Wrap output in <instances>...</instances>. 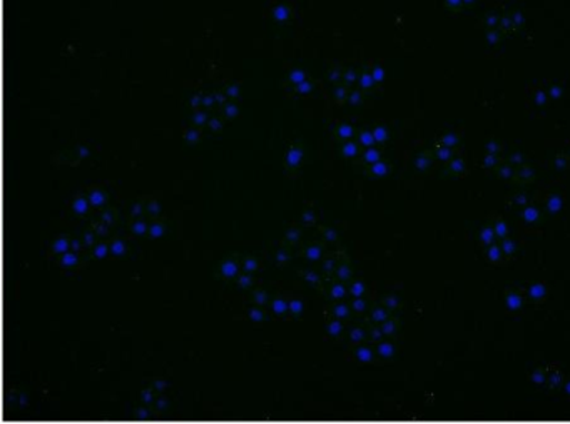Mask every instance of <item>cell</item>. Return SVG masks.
I'll use <instances>...</instances> for the list:
<instances>
[{
	"label": "cell",
	"instance_id": "cell-1",
	"mask_svg": "<svg viewBox=\"0 0 570 424\" xmlns=\"http://www.w3.org/2000/svg\"><path fill=\"white\" fill-rule=\"evenodd\" d=\"M303 152L299 149H292L288 154V164L289 166H298L299 160H302Z\"/></svg>",
	"mask_w": 570,
	"mask_h": 424
},
{
	"label": "cell",
	"instance_id": "cell-2",
	"mask_svg": "<svg viewBox=\"0 0 570 424\" xmlns=\"http://www.w3.org/2000/svg\"><path fill=\"white\" fill-rule=\"evenodd\" d=\"M236 273H238V266H236L235 263L223 264V274H225V276L232 277L235 276Z\"/></svg>",
	"mask_w": 570,
	"mask_h": 424
},
{
	"label": "cell",
	"instance_id": "cell-3",
	"mask_svg": "<svg viewBox=\"0 0 570 424\" xmlns=\"http://www.w3.org/2000/svg\"><path fill=\"white\" fill-rule=\"evenodd\" d=\"M105 194L99 193V190H96V193L91 194V203L96 204V206H101V204L105 203Z\"/></svg>",
	"mask_w": 570,
	"mask_h": 424
},
{
	"label": "cell",
	"instance_id": "cell-4",
	"mask_svg": "<svg viewBox=\"0 0 570 424\" xmlns=\"http://www.w3.org/2000/svg\"><path fill=\"white\" fill-rule=\"evenodd\" d=\"M273 309H275V313L282 314L285 313L286 309H288V306H286L285 300L276 299L275 304H273Z\"/></svg>",
	"mask_w": 570,
	"mask_h": 424
},
{
	"label": "cell",
	"instance_id": "cell-5",
	"mask_svg": "<svg viewBox=\"0 0 570 424\" xmlns=\"http://www.w3.org/2000/svg\"><path fill=\"white\" fill-rule=\"evenodd\" d=\"M75 209H76V213L85 214L86 210H88V203H86L85 199L76 200Z\"/></svg>",
	"mask_w": 570,
	"mask_h": 424
},
{
	"label": "cell",
	"instance_id": "cell-6",
	"mask_svg": "<svg viewBox=\"0 0 570 424\" xmlns=\"http://www.w3.org/2000/svg\"><path fill=\"white\" fill-rule=\"evenodd\" d=\"M68 240L65 239L58 240V243L55 244L56 253H66V250H68Z\"/></svg>",
	"mask_w": 570,
	"mask_h": 424
},
{
	"label": "cell",
	"instance_id": "cell-7",
	"mask_svg": "<svg viewBox=\"0 0 570 424\" xmlns=\"http://www.w3.org/2000/svg\"><path fill=\"white\" fill-rule=\"evenodd\" d=\"M112 253H115L116 256H122V254H125V244H122L121 240H116L115 246H112Z\"/></svg>",
	"mask_w": 570,
	"mask_h": 424
},
{
	"label": "cell",
	"instance_id": "cell-8",
	"mask_svg": "<svg viewBox=\"0 0 570 424\" xmlns=\"http://www.w3.org/2000/svg\"><path fill=\"white\" fill-rule=\"evenodd\" d=\"M62 263H65L66 266H75V264L78 263V256H75V254H66Z\"/></svg>",
	"mask_w": 570,
	"mask_h": 424
},
{
	"label": "cell",
	"instance_id": "cell-9",
	"mask_svg": "<svg viewBox=\"0 0 570 424\" xmlns=\"http://www.w3.org/2000/svg\"><path fill=\"white\" fill-rule=\"evenodd\" d=\"M96 256H98L99 259L108 256V246H106V244H101V246L96 247Z\"/></svg>",
	"mask_w": 570,
	"mask_h": 424
},
{
	"label": "cell",
	"instance_id": "cell-10",
	"mask_svg": "<svg viewBox=\"0 0 570 424\" xmlns=\"http://www.w3.org/2000/svg\"><path fill=\"white\" fill-rule=\"evenodd\" d=\"M320 254H322V250H320V247H309V249H308L309 259H318Z\"/></svg>",
	"mask_w": 570,
	"mask_h": 424
},
{
	"label": "cell",
	"instance_id": "cell-11",
	"mask_svg": "<svg viewBox=\"0 0 570 424\" xmlns=\"http://www.w3.org/2000/svg\"><path fill=\"white\" fill-rule=\"evenodd\" d=\"M148 226L145 223L135 224V233L136 234H145Z\"/></svg>",
	"mask_w": 570,
	"mask_h": 424
},
{
	"label": "cell",
	"instance_id": "cell-12",
	"mask_svg": "<svg viewBox=\"0 0 570 424\" xmlns=\"http://www.w3.org/2000/svg\"><path fill=\"white\" fill-rule=\"evenodd\" d=\"M289 307H292L293 313H302L303 310V304L299 300H293Z\"/></svg>",
	"mask_w": 570,
	"mask_h": 424
},
{
	"label": "cell",
	"instance_id": "cell-13",
	"mask_svg": "<svg viewBox=\"0 0 570 424\" xmlns=\"http://www.w3.org/2000/svg\"><path fill=\"white\" fill-rule=\"evenodd\" d=\"M151 234H153V237L161 236V234H163V226H158V224H156V226H153Z\"/></svg>",
	"mask_w": 570,
	"mask_h": 424
},
{
	"label": "cell",
	"instance_id": "cell-14",
	"mask_svg": "<svg viewBox=\"0 0 570 424\" xmlns=\"http://www.w3.org/2000/svg\"><path fill=\"white\" fill-rule=\"evenodd\" d=\"M252 317L255 321H262L263 319V313L259 309H253L252 310Z\"/></svg>",
	"mask_w": 570,
	"mask_h": 424
},
{
	"label": "cell",
	"instance_id": "cell-15",
	"mask_svg": "<svg viewBox=\"0 0 570 424\" xmlns=\"http://www.w3.org/2000/svg\"><path fill=\"white\" fill-rule=\"evenodd\" d=\"M246 270H255L256 269V263L253 259H249L248 263L245 264Z\"/></svg>",
	"mask_w": 570,
	"mask_h": 424
},
{
	"label": "cell",
	"instance_id": "cell-16",
	"mask_svg": "<svg viewBox=\"0 0 570 424\" xmlns=\"http://www.w3.org/2000/svg\"><path fill=\"white\" fill-rule=\"evenodd\" d=\"M249 283H252V279H249L248 276L242 277V280H239V284H242V286H249Z\"/></svg>",
	"mask_w": 570,
	"mask_h": 424
},
{
	"label": "cell",
	"instance_id": "cell-17",
	"mask_svg": "<svg viewBox=\"0 0 570 424\" xmlns=\"http://www.w3.org/2000/svg\"><path fill=\"white\" fill-rule=\"evenodd\" d=\"M330 331H332L333 334L338 333L340 324L338 323L332 324V326H330Z\"/></svg>",
	"mask_w": 570,
	"mask_h": 424
},
{
	"label": "cell",
	"instance_id": "cell-18",
	"mask_svg": "<svg viewBox=\"0 0 570 424\" xmlns=\"http://www.w3.org/2000/svg\"><path fill=\"white\" fill-rule=\"evenodd\" d=\"M333 294H335L336 297H342V294H343L342 287H335V289H333Z\"/></svg>",
	"mask_w": 570,
	"mask_h": 424
},
{
	"label": "cell",
	"instance_id": "cell-19",
	"mask_svg": "<svg viewBox=\"0 0 570 424\" xmlns=\"http://www.w3.org/2000/svg\"><path fill=\"white\" fill-rule=\"evenodd\" d=\"M256 300H258V303H265V300H266L265 294L259 293L258 296H256Z\"/></svg>",
	"mask_w": 570,
	"mask_h": 424
},
{
	"label": "cell",
	"instance_id": "cell-20",
	"mask_svg": "<svg viewBox=\"0 0 570 424\" xmlns=\"http://www.w3.org/2000/svg\"><path fill=\"white\" fill-rule=\"evenodd\" d=\"M306 279L312 280V283H315L316 276L313 273H309L308 276H306Z\"/></svg>",
	"mask_w": 570,
	"mask_h": 424
},
{
	"label": "cell",
	"instance_id": "cell-21",
	"mask_svg": "<svg viewBox=\"0 0 570 424\" xmlns=\"http://www.w3.org/2000/svg\"><path fill=\"white\" fill-rule=\"evenodd\" d=\"M151 210H153V213H158V210H159V206H158V204H156V203H155V204H153V206H151Z\"/></svg>",
	"mask_w": 570,
	"mask_h": 424
},
{
	"label": "cell",
	"instance_id": "cell-22",
	"mask_svg": "<svg viewBox=\"0 0 570 424\" xmlns=\"http://www.w3.org/2000/svg\"><path fill=\"white\" fill-rule=\"evenodd\" d=\"M345 152L346 154H353V152H355V149H353V146H350V147H346Z\"/></svg>",
	"mask_w": 570,
	"mask_h": 424
},
{
	"label": "cell",
	"instance_id": "cell-23",
	"mask_svg": "<svg viewBox=\"0 0 570 424\" xmlns=\"http://www.w3.org/2000/svg\"><path fill=\"white\" fill-rule=\"evenodd\" d=\"M196 136H198V134L191 132V134H189L188 139L189 140H196Z\"/></svg>",
	"mask_w": 570,
	"mask_h": 424
},
{
	"label": "cell",
	"instance_id": "cell-24",
	"mask_svg": "<svg viewBox=\"0 0 570 424\" xmlns=\"http://www.w3.org/2000/svg\"><path fill=\"white\" fill-rule=\"evenodd\" d=\"M336 313H338L340 316H343V314H345V307H338V310H336Z\"/></svg>",
	"mask_w": 570,
	"mask_h": 424
},
{
	"label": "cell",
	"instance_id": "cell-25",
	"mask_svg": "<svg viewBox=\"0 0 570 424\" xmlns=\"http://www.w3.org/2000/svg\"><path fill=\"white\" fill-rule=\"evenodd\" d=\"M132 213H135V214L141 213V206H136L135 209H132Z\"/></svg>",
	"mask_w": 570,
	"mask_h": 424
},
{
	"label": "cell",
	"instance_id": "cell-26",
	"mask_svg": "<svg viewBox=\"0 0 570 424\" xmlns=\"http://www.w3.org/2000/svg\"><path fill=\"white\" fill-rule=\"evenodd\" d=\"M285 259H286V254L279 253L278 260H285Z\"/></svg>",
	"mask_w": 570,
	"mask_h": 424
},
{
	"label": "cell",
	"instance_id": "cell-27",
	"mask_svg": "<svg viewBox=\"0 0 570 424\" xmlns=\"http://www.w3.org/2000/svg\"><path fill=\"white\" fill-rule=\"evenodd\" d=\"M105 220H108V223H111L112 217L109 216V214H105Z\"/></svg>",
	"mask_w": 570,
	"mask_h": 424
},
{
	"label": "cell",
	"instance_id": "cell-28",
	"mask_svg": "<svg viewBox=\"0 0 570 424\" xmlns=\"http://www.w3.org/2000/svg\"><path fill=\"white\" fill-rule=\"evenodd\" d=\"M312 219H313V214H306L305 220H312Z\"/></svg>",
	"mask_w": 570,
	"mask_h": 424
},
{
	"label": "cell",
	"instance_id": "cell-29",
	"mask_svg": "<svg viewBox=\"0 0 570 424\" xmlns=\"http://www.w3.org/2000/svg\"><path fill=\"white\" fill-rule=\"evenodd\" d=\"M145 400L146 401H151V394L145 393Z\"/></svg>",
	"mask_w": 570,
	"mask_h": 424
},
{
	"label": "cell",
	"instance_id": "cell-30",
	"mask_svg": "<svg viewBox=\"0 0 570 424\" xmlns=\"http://www.w3.org/2000/svg\"><path fill=\"white\" fill-rule=\"evenodd\" d=\"M86 240H88V243H92V236H91V234H88V236H86Z\"/></svg>",
	"mask_w": 570,
	"mask_h": 424
},
{
	"label": "cell",
	"instance_id": "cell-31",
	"mask_svg": "<svg viewBox=\"0 0 570 424\" xmlns=\"http://www.w3.org/2000/svg\"><path fill=\"white\" fill-rule=\"evenodd\" d=\"M196 120H198V124H202V122H203V120H205V117H203V116H198V119H196Z\"/></svg>",
	"mask_w": 570,
	"mask_h": 424
},
{
	"label": "cell",
	"instance_id": "cell-32",
	"mask_svg": "<svg viewBox=\"0 0 570 424\" xmlns=\"http://www.w3.org/2000/svg\"><path fill=\"white\" fill-rule=\"evenodd\" d=\"M289 237H292V239H293V237H295V239H296V237H298V234H296V233H289Z\"/></svg>",
	"mask_w": 570,
	"mask_h": 424
}]
</instances>
